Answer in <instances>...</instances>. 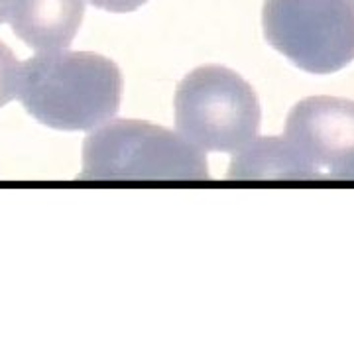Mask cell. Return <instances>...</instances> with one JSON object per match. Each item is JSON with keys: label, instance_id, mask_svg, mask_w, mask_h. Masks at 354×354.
Masks as SVG:
<instances>
[{"label": "cell", "instance_id": "cell-1", "mask_svg": "<svg viewBox=\"0 0 354 354\" xmlns=\"http://www.w3.org/2000/svg\"><path fill=\"white\" fill-rule=\"evenodd\" d=\"M122 91V71L111 57L53 50L20 64L16 99L44 127L91 132L116 118Z\"/></svg>", "mask_w": 354, "mask_h": 354}, {"label": "cell", "instance_id": "cell-2", "mask_svg": "<svg viewBox=\"0 0 354 354\" xmlns=\"http://www.w3.org/2000/svg\"><path fill=\"white\" fill-rule=\"evenodd\" d=\"M83 181H207V153L177 130L113 118L83 142Z\"/></svg>", "mask_w": 354, "mask_h": 354}, {"label": "cell", "instance_id": "cell-3", "mask_svg": "<svg viewBox=\"0 0 354 354\" xmlns=\"http://www.w3.org/2000/svg\"><path fill=\"white\" fill-rule=\"evenodd\" d=\"M176 130L201 152L234 153L258 138L262 109L254 87L225 65H201L179 81Z\"/></svg>", "mask_w": 354, "mask_h": 354}, {"label": "cell", "instance_id": "cell-4", "mask_svg": "<svg viewBox=\"0 0 354 354\" xmlns=\"http://www.w3.org/2000/svg\"><path fill=\"white\" fill-rule=\"evenodd\" d=\"M266 41L313 75L354 62V0H264Z\"/></svg>", "mask_w": 354, "mask_h": 354}, {"label": "cell", "instance_id": "cell-5", "mask_svg": "<svg viewBox=\"0 0 354 354\" xmlns=\"http://www.w3.org/2000/svg\"><path fill=\"white\" fill-rule=\"evenodd\" d=\"M283 136L311 164L317 179L354 181V101L307 97L288 114Z\"/></svg>", "mask_w": 354, "mask_h": 354}, {"label": "cell", "instance_id": "cell-6", "mask_svg": "<svg viewBox=\"0 0 354 354\" xmlns=\"http://www.w3.org/2000/svg\"><path fill=\"white\" fill-rule=\"evenodd\" d=\"M87 0H12L8 24L34 51L67 50L81 30Z\"/></svg>", "mask_w": 354, "mask_h": 354}, {"label": "cell", "instance_id": "cell-7", "mask_svg": "<svg viewBox=\"0 0 354 354\" xmlns=\"http://www.w3.org/2000/svg\"><path fill=\"white\" fill-rule=\"evenodd\" d=\"M230 181H315L311 164L286 136H258L232 153Z\"/></svg>", "mask_w": 354, "mask_h": 354}, {"label": "cell", "instance_id": "cell-8", "mask_svg": "<svg viewBox=\"0 0 354 354\" xmlns=\"http://www.w3.org/2000/svg\"><path fill=\"white\" fill-rule=\"evenodd\" d=\"M18 75H20V62H18V57L0 39V109H4L8 102L16 99Z\"/></svg>", "mask_w": 354, "mask_h": 354}, {"label": "cell", "instance_id": "cell-9", "mask_svg": "<svg viewBox=\"0 0 354 354\" xmlns=\"http://www.w3.org/2000/svg\"><path fill=\"white\" fill-rule=\"evenodd\" d=\"M91 6L113 14H128L142 8L148 0H87Z\"/></svg>", "mask_w": 354, "mask_h": 354}, {"label": "cell", "instance_id": "cell-10", "mask_svg": "<svg viewBox=\"0 0 354 354\" xmlns=\"http://www.w3.org/2000/svg\"><path fill=\"white\" fill-rule=\"evenodd\" d=\"M10 2H12V0H0V24H4V22L8 20Z\"/></svg>", "mask_w": 354, "mask_h": 354}]
</instances>
